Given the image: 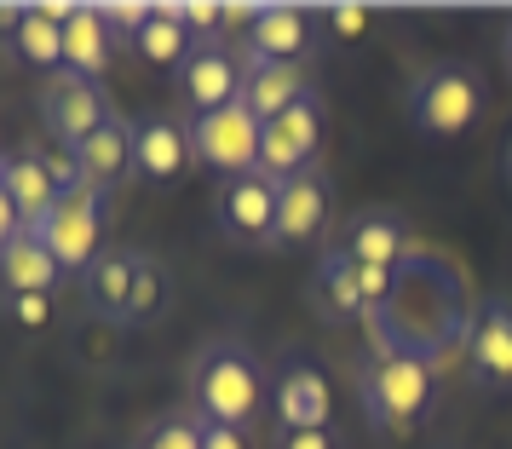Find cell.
<instances>
[{
    "instance_id": "obj_24",
    "label": "cell",
    "mask_w": 512,
    "mask_h": 449,
    "mask_svg": "<svg viewBox=\"0 0 512 449\" xmlns=\"http://www.w3.org/2000/svg\"><path fill=\"white\" fill-rule=\"evenodd\" d=\"M317 300H323L328 317H369V311H363V294H357V265L346 260L340 242L323 248V265H317Z\"/></svg>"
},
{
    "instance_id": "obj_11",
    "label": "cell",
    "mask_w": 512,
    "mask_h": 449,
    "mask_svg": "<svg viewBox=\"0 0 512 449\" xmlns=\"http://www.w3.org/2000/svg\"><path fill=\"white\" fill-rule=\"evenodd\" d=\"M466 369L478 386H512V300L489 294L478 317L466 323Z\"/></svg>"
},
{
    "instance_id": "obj_28",
    "label": "cell",
    "mask_w": 512,
    "mask_h": 449,
    "mask_svg": "<svg viewBox=\"0 0 512 449\" xmlns=\"http://www.w3.org/2000/svg\"><path fill=\"white\" fill-rule=\"evenodd\" d=\"M6 311L18 317V323H29V329H41L52 311V294H6Z\"/></svg>"
},
{
    "instance_id": "obj_27",
    "label": "cell",
    "mask_w": 512,
    "mask_h": 449,
    "mask_svg": "<svg viewBox=\"0 0 512 449\" xmlns=\"http://www.w3.org/2000/svg\"><path fill=\"white\" fill-rule=\"evenodd\" d=\"M271 449H340L334 426H317V432H271Z\"/></svg>"
},
{
    "instance_id": "obj_16",
    "label": "cell",
    "mask_w": 512,
    "mask_h": 449,
    "mask_svg": "<svg viewBox=\"0 0 512 449\" xmlns=\"http://www.w3.org/2000/svg\"><path fill=\"white\" fill-rule=\"evenodd\" d=\"M64 18L70 6H29V12H6L0 24L12 29V52L24 70L64 75Z\"/></svg>"
},
{
    "instance_id": "obj_30",
    "label": "cell",
    "mask_w": 512,
    "mask_h": 449,
    "mask_svg": "<svg viewBox=\"0 0 512 449\" xmlns=\"http://www.w3.org/2000/svg\"><path fill=\"white\" fill-rule=\"evenodd\" d=\"M323 24L334 29V35H363V29H369V12H363V6H334Z\"/></svg>"
},
{
    "instance_id": "obj_21",
    "label": "cell",
    "mask_w": 512,
    "mask_h": 449,
    "mask_svg": "<svg viewBox=\"0 0 512 449\" xmlns=\"http://www.w3.org/2000/svg\"><path fill=\"white\" fill-rule=\"evenodd\" d=\"M311 93V75L305 64H242V104L259 121H277L282 110H294Z\"/></svg>"
},
{
    "instance_id": "obj_18",
    "label": "cell",
    "mask_w": 512,
    "mask_h": 449,
    "mask_svg": "<svg viewBox=\"0 0 512 449\" xmlns=\"http://www.w3.org/2000/svg\"><path fill=\"white\" fill-rule=\"evenodd\" d=\"M0 190L18 202L24 225H35V219L64 196V179H58V167H52L47 156H35V150H0Z\"/></svg>"
},
{
    "instance_id": "obj_4",
    "label": "cell",
    "mask_w": 512,
    "mask_h": 449,
    "mask_svg": "<svg viewBox=\"0 0 512 449\" xmlns=\"http://www.w3.org/2000/svg\"><path fill=\"white\" fill-rule=\"evenodd\" d=\"M29 231L41 237V248H47L64 271H87V265L104 254V196L87 190V185H64V196H58Z\"/></svg>"
},
{
    "instance_id": "obj_7",
    "label": "cell",
    "mask_w": 512,
    "mask_h": 449,
    "mask_svg": "<svg viewBox=\"0 0 512 449\" xmlns=\"http://www.w3.org/2000/svg\"><path fill=\"white\" fill-rule=\"evenodd\" d=\"M41 121H47V133L64 150H75L81 139H93L104 121H116L110 116V98H104V87L98 81H81V75H52L47 81V93H41Z\"/></svg>"
},
{
    "instance_id": "obj_3",
    "label": "cell",
    "mask_w": 512,
    "mask_h": 449,
    "mask_svg": "<svg viewBox=\"0 0 512 449\" xmlns=\"http://www.w3.org/2000/svg\"><path fill=\"white\" fill-rule=\"evenodd\" d=\"M484 110V81L472 64H432V70L415 75V87H409V116H415L420 133H432V139H455L466 133L472 121Z\"/></svg>"
},
{
    "instance_id": "obj_32",
    "label": "cell",
    "mask_w": 512,
    "mask_h": 449,
    "mask_svg": "<svg viewBox=\"0 0 512 449\" xmlns=\"http://www.w3.org/2000/svg\"><path fill=\"white\" fill-rule=\"evenodd\" d=\"M501 58H507V70H512V24H507V41H501Z\"/></svg>"
},
{
    "instance_id": "obj_25",
    "label": "cell",
    "mask_w": 512,
    "mask_h": 449,
    "mask_svg": "<svg viewBox=\"0 0 512 449\" xmlns=\"http://www.w3.org/2000/svg\"><path fill=\"white\" fill-rule=\"evenodd\" d=\"M133 449H202V421L196 415H162L144 426V438Z\"/></svg>"
},
{
    "instance_id": "obj_8",
    "label": "cell",
    "mask_w": 512,
    "mask_h": 449,
    "mask_svg": "<svg viewBox=\"0 0 512 449\" xmlns=\"http://www.w3.org/2000/svg\"><path fill=\"white\" fill-rule=\"evenodd\" d=\"M173 75H179V98L190 104V116H213V110L242 98V58L225 41L190 47V58Z\"/></svg>"
},
{
    "instance_id": "obj_26",
    "label": "cell",
    "mask_w": 512,
    "mask_h": 449,
    "mask_svg": "<svg viewBox=\"0 0 512 449\" xmlns=\"http://www.w3.org/2000/svg\"><path fill=\"white\" fill-rule=\"evenodd\" d=\"M156 306H162V265H156V260H144L139 294H133V323H144V317H156Z\"/></svg>"
},
{
    "instance_id": "obj_10",
    "label": "cell",
    "mask_w": 512,
    "mask_h": 449,
    "mask_svg": "<svg viewBox=\"0 0 512 449\" xmlns=\"http://www.w3.org/2000/svg\"><path fill=\"white\" fill-rule=\"evenodd\" d=\"M271 415H277L282 432H317V426L334 421V392H328V375L317 363H282V375L271 380Z\"/></svg>"
},
{
    "instance_id": "obj_1",
    "label": "cell",
    "mask_w": 512,
    "mask_h": 449,
    "mask_svg": "<svg viewBox=\"0 0 512 449\" xmlns=\"http://www.w3.org/2000/svg\"><path fill=\"white\" fill-rule=\"evenodd\" d=\"M185 386H190V415L202 426H242L248 432L259 421L265 369H259V357L242 340H208L190 357Z\"/></svg>"
},
{
    "instance_id": "obj_19",
    "label": "cell",
    "mask_w": 512,
    "mask_h": 449,
    "mask_svg": "<svg viewBox=\"0 0 512 449\" xmlns=\"http://www.w3.org/2000/svg\"><path fill=\"white\" fill-rule=\"evenodd\" d=\"M311 18L300 6H259L248 24V64H305Z\"/></svg>"
},
{
    "instance_id": "obj_5",
    "label": "cell",
    "mask_w": 512,
    "mask_h": 449,
    "mask_svg": "<svg viewBox=\"0 0 512 449\" xmlns=\"http://www.w3.org/2000/svg\"><path fill=\"white\" fill-rule=\"evenodd\" d=\"M190 162L213 167V173H225V179H242V173H259V133H265V121L236 98L225 110H213V116H190Z\"/></svg>"
},
{
    "instance_id": "obj_9",
    "label": "cell",
    "mask_w": 512,
    "mask_h": 449,
    "mask_svg": "<svg viewBox=\"0 0 512 449\" xmlns=\"http://www.w3.org/2000/svg\"><path fill=\"white\" fill-rule=\"evenodd\" d=\"M219 231L236 248H271V231H277V185L265 173L225 179V190H219Z\"/></svg>"
},
{
    "instance_id": "obj_15",
    "label": "cell",
    "mask_w": 512,
    "mask_h": 449,
    "mask_svg": "<svg viewBox=\"0 0 512 449\" xmlns=\"http://www.w3.org/2000/svg\"><path fill=\"white\" fill-rule=\"evenodd\" d=\"M340 248L351 254V265H386V271H403L415 260V237H409V225L392 208L357 213L346 225V237H340Z\"/></svg>"
},
{
    "instance_id": "obj_2",
    "label": "cell",
    "mask_w": 512,
    "mask_h": 449,
    "mask_svg": "<svg viewBox=\"0 0 512 449\" xmlns=\"http://www.w3.org/2000/svg\"><path fill=\"white\" fill-rule=\"evenodd\" d=\"M357 392H363V409L374 415L380 432L415 426L420 415L432 409V363L415 357V352H386L363 369Z\"/></svg>"
},
{
    "instance_id": "obj_6",
    "label": "cell",
    "mask_w": 512,
    "mask_h": 449,
    "mask_svg": "<svg viewBox=\"0 0 512 449\" xmlns=\"http://www.w3.org/2000/svg\"><path fill=\"white\" fill-rule=\"evenodd\" d=\"M317 144H323V98L305 93L294 110H282L277 121H265L259 133V173L282 185L305 167H317Z\"/></svg>"
},
{
    "instance_id": "obj_14",
    "label": "cell",
    "mask_w": 512,
    "mask_h": 449,
    "mask_svg": "<svg viewBox=\"0 0 512 449\" xmlns=\"http://www.w3.org/2000/svg\"><path fill=\"white\" fill-rule=\"evenodd\" d=\"M70 173H75V185H87V190H116L127 173H133V121H104L93 139H81L70 150Z\"/></svg>"
},
{
    "instance_id": "obj_17",
    "label": "cell",
    "mask_w": 512,
    "mask_h": 449,
    "mask_svg": "<svg viewBox=\"0 0 512 449\" xmlns=\"http://www.w3.org/2000/svg\"><path fill=\"white\" fill-rule=\"evenodd\" d=\"M110 64H116V12L70 6V18H64V70L81 75V81H98Z\"/></svg>"
},
{
    "instance_id": "obj_22",
    "label": "cell",
    "mask_w": 512,
    "mask_h": 449,
    "mask_svg": "<svg viewBox=\"0 0 512 449\" xmlns=\"http://www.w3.org/2000/svg\"><path fill=\"white\" fill-rule=\"evenodd\" d=\"M127 41H133V52H139L144 64H156V70H179L190 58V47H196L173 6H144V12H133V18H127Z\"/></svg>"
},
{
    "instance_id": "obj_13",
    "label": "cell",
    "mask_w": 512,
    "mask_h": 449,
    "mask_svg": "<svg viewBox=\"0 0 512 449\" xmlns=\"http://www.w3.org/2000/svg\"><path fill=\"white\" fill-rule=\"evenodd\" d=\"M144 260H150V254H139V248H104V254L81 271V294H87V306H93L104 323H133V294H139Z\"/></svg>"
},
{
    "instance_id": "obj_20",
    "label": "cell",
    "mask_w": 512,
    "mask_h": 449,
    "mask_svg": "<svg viewBox=\"0 0 512 449\" xmlns=\"http://www.w3.org/2000/svg\"><path fill=\"white\" fill-rule=\"evenodd\" d=\"M190 162V133L179 127V121L167 116H144L133 121V173L139 179H179Z\"/></svg>"
},
{
    "instance_id": "obj_23",
    "label": "cell",
    "mask_w": 512,
    "mask_h": 449,
    "mask_svg": "<svg viewBox=\"0 0 512 449\" xmlns=\"http://www.w3.org/2000/svg\"><path fill=\"white\" fill-rule=\"evenodd\" d=\"M58 277H64V265L41 248L35 231H24V237H12L0 248V288L6 294H52Z\"/></svg>"
},
{
    "instance_id": "obj_29",
    "label": "cell",
    "mask_w": 512,
    "mask_h": 449,
    "mask_svg": "<svg viewBox=\"0 0 512 449\" xmlns=\"http://www.w3.org/2000/svg\"><path fill=\"white\" fill-rule=\"evenodd\" d=\"M202 449H254V432H242V426H202Z\"/></svg>"
},
{
    "instance_id": "obj_12",
    "label": "cell",
    "mask_w": 512,
    "mask_h": 449,
    "mask_svg": "<svg viewBox=\"0 0 512 449\" xmlns=\"http://www.w3.org/2000/svg\"><path fill=\"white\" fill-rule=\"evenodd\" d=\"M328 231V179L323 167H305L277 185V231L271 248H305Z\"/></svg>"
},
{
    "instance_id": "obj_31",
    "label": "cell",
    "mask_w": 512,
    "mask_h": 449,
    "mask_svg": "<svg viewBox=\"0 0 512 449\" xmlns=\"http://www.w3.org/2000/svg\"><path fill=\"white\" fill-rule=\"evenodd\" d=\"M24 231H29V225H24V213H18V202L0 190V248H6L12 237H24Z\"/></svg>"
}]
</instances>
